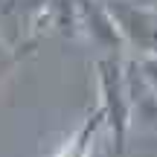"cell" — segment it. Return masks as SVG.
Returning <instances> with one entry per match:
<instances>
[{
	"mask_svg": "<svg viewBox=\"0 0 157 157\" xmlns=\"http://www.w3.org/2000/svg\"><path fill=\"white\" fill-rule=\"evenodd\" d=\"M96 82H99V108L105 113V125L111 128L113 148L125 151L128 128L134 122V99H131L128 70L113 56L96 61Z\"/></svg>",
	"mask_w": 157,
	"mask_h": 157,
	"instance_id": "obj_1",
	"label": "cell"
},
{
	"mask_svg": "<svg viewBox=\"0 0 157 157\" xmlns=\"http://www.w3.org/2000/svg\"><path fill=\"white\" fill-rule=\"evenodd\" d=\"M113 23L128 47L140 52H157V6H137L131 0L108 3Z\"/></svg>",
	"mask_w": 157,
	"mask_h": 157,
	"instance_id": "obj_2",
	"label": "cell"
},
{
	"mask_svg": "<svg viewBox=\"0 0 157 157\" xmlns=\"http://www.w3.org/2000/svg\"><path fill=\"white\" fill-rule=\"evenodd\" d=\"M12 67H15V52L0 41V84L6 82V76L12 73Z\"/></svg>",
	"mask_w": 157,
	"mask_h": 157,
	"instance_id": "obj_4",
	"label": "cell"
},
{
	"mask_svg": "<svg viewBox=\"0 0 157 157\" xmlns=\"http://www.w3.org/2000/svg\"><path fill=\"white\" fill-rule=\"evenodd\" d=\"M134 61H137V70H140L146 87L151 90V96L157 99V52H140Z\"/></svg>",
	"mask_w": 157,
	"mask_h": 157,
	"instance_id": "obj_3",
	"label": "cell"
},
{
	"mask_svg": "<svg viewBox=\"0 0 157 157\" xmlns=\"http://www.w3.org/2000/svg\"><path fill=\"white\" fill-rule=\"evenodd\" d=\"M151 3H154V6H157V0H151Z\"/></svg>",
	"mask_w": 157,
	"mask_h": 157,
	"instance_id": "obj_5",
	"label": "cell"
}]
</instances>
